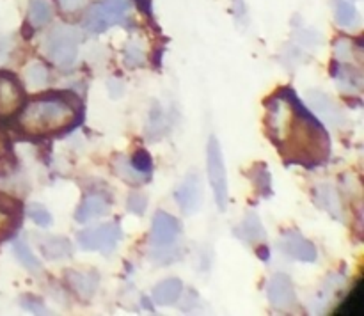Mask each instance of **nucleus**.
<instances>
[{
  "instance_id": "obj_4",
  "label": "nucleus",
  "mask_w": 364,
  "mask_h": 316,
  "mask_svg": "<svg viewBox=\"0 0 364 316\" xmlns=\"http://www.w3.org/2000/svg\"><path fill=\"white\" fill-rule=\"evenodd\" d=\"M130 9V0H100L85 14L84 27L92 34H102L112 25L121 23Z\"/></svg>"
},
{
  "instance_id": "obj_2",
  "label": "nucleus",
  "mask_w": 364,
  "mask_h": 316,
  "mask_svg": "<svg viewBox=\"0 0 364 316\" xmlns=\"http://www.w3.org/2000/svg\"><path fill=\"white\" fill-rule=\"evenodd\" d=\"M77 107L70 98L46 94L32 99L20 114V128L31 137H48L70 128L77 121Z\"/></svg>"
},
{
  "instance_id": "obj_21",
  "label": "nucleus",
  "mask_w": 364,
  "mask_h": 316,
  "mask_svg": "<svg viewBox=\"0 0 364 316\" xmlns=\"http://www.w3.org/2000/svg\"><path fill=\"white\" fill-rule=\"evenodd\" d=\"M334 57L336 60H340L341 64H352V66L361 67V59H363V50L361 46L355 45L352 39L340 38L334 43Z\"/></svg>"
},
{
  "instance_id": "obj_29",
  "label": "nucleus",
  "mask_w": 364,
  "mask_h": 316,
  "mask_svg": "<svg viewBox=\"0 0 364 316\" xmlns=\"http://www.w3.org/2000/svg\"><path fill=\"white\" fill-rule=\"evenodd\" d=\"M27 215L31 217L32 222H36L41 227H48L50 224H52V215H50V212L43 205H38V202L28 206Z\"/></svg>"
},
{
  "instance_id": "obj_23",
  "label": "nucleus",
  "mask_w": 364,
  "mask_h": 316,
  "mask_svg": "<svg viewBox=\"0 0 364 316\" xmlns=\"http://www.w3.org/2000/svg\"><path fill=\"white\" fill-rule=\"evenodd\" d=\"M13 251H14V254H16L18 261H20L21 265L28 270V272H32V273L43 272L41 263H39V259L36 258V254L32 252V249L28 247V244L23 240V238H18V240L13 241Z\"/></svg>"
},
{
  "instance_id": "obj_9",
  "label": "nucleus",
  "mask_w": 364,
  "mask_h": 316,
  "mask_svg": "<svg viewBox=\"0 0 364 316\" xmlns=\"http://www.w3.org/2000/svg\"><path fill=\"white\" fill-rule=\"evenodd\" d=\"M176 202L185 215H194L199 212L203 202V188L198 173H191L176 190Z\"/></svg>"
},
{
  "instance_id": "obj_30",
  "label": "nucleus",
  "mask_w": 364,
  "mask_h": 316,
  "mask_svg": "<svg viewBox=\"0 0 364 316\" xmlns=\"http://www.w3.org/2000/svg\"><path fill=\"white\" fill-rule=\"evenodd\" d=\"M127 209L134 215H144L146 209H148V197L141 192H132L128 195V201H127Z\"/></svg>"
},
{
  "instance_id": "obj_3",
  "label": "nucleus",
  "mask_w": 364,
  "mask_h": 316,
  "mask_svg": "<svg viewBox=\"0 0 364 316\" xmlns=\"http://www.w3.org/2000/svg\"><path fill=\"white\" fill-rule=\"evenodd\" d=\"M78 41L80 34L70 25H57L45 39V53L55 66H73L78 57Z\"/></svg>"
},
{
  "instance_id": "obj_33",
  "label": "nucleus",
  "mask_w": 364,
  "mask_h": 316,
  "mask_svg": "<svg viewBox=\"0 0 364 316\" xmlns=\"http://www.w3.org/2000/svg\"><path fill=\"white\" fill-rule=\"evenodd\" d=\"M57 2L64 13H77L82 7H85L87 0H57Z\"/></svg>"
},
{
  "instance_id": "obj_25",
  "label": "nucleus",
  "mask_w": 364,
  "mask_h": 316,
  "mask_svg": "<svg viewBox=\"0 0 364 316\" xmlns=\"http://www.w3.org/2000/svg\"><path fill=\"white\" fill-rule=\"evenodd\" d=\"M336 21L343 28H358L361 25V16L354 4L340 0L336 6Z\"/></svg>"
},
{
  "instance_id": "obj_26",
  "label": "nucleus",
  "mask_w": 364,
  "mask_h": 316,
  "mask_svg": "<svg viewBox=\"0 0 364 316\" xmlns=\"http://www.w3.org/2000/svg\"><path fill=\"white\" fill-rule=\"evenodd\" d=\"M251 180L252 183H255V187L258 188L259 194H270V174L269 170H267V165L258 163V165L255 167V170H252Z\"/></svg>"
},
{
  "instance_id": "obj_18",
  "label": "nucleus",
  "mask_w": 364,
  "mask_h": 316,
  "mask_svg": "<svg viewBox=\"0 0 364 316\" xmlns=\"http://www.w3.org/2000/svg\"><path fill=\"white\" fill-rule=\"evenodd\" d=\"M334 78H336L338 85L341 91L345 92H359L363 89V77L361 67L358 66H334Z\"/></svg>"
},
{
  "instance_id": "obj_6",
  "label": "nucleus",
  "mask_w": 364,
  "mask_h": 316,
  "mask_svg": "<svg viewBox=\"0 0 364 316\" xmlns=\"http://www.w3.org/2000/svg\"><path fill=\"white\" fill-rule=\"evenodd\" d=\"M123 238L119 224L107 222L102 226L87 227L84 231H78L77 241L84 251H96L102 254H110L117 247L119 240Z\"/></svg>"
},
{
  "instance_id": "obj_12",
  "label": "nucleus",
  "mask_w": 364,
  "mask_h": 316,
  "mask_svg": "<svg viewBox=\"0 0 364 316\" xmlns=\"http://www.w3.org/2000/svg\"><path fill=\"white\" fill-rule=\"evenodd\" d=\"M267 297L272 307L290 309L295 304V290L290 277L284 273H276L267 284Z\"/></svg>"
},
{
  "instance_id": "obj_5",
  "label": "nucleus",
  "mask_w": 364,
  "mask_h": 316,
  "mask_svg": "<svg viewBox=\"0 0 364 316\" xmlns=\"http://www.w3.org/2000/svg\"><path fill=\"white\" fill-rule=\"evenodd\" d=\"M206 170H208V180L213 188V197H215L219 212L228 209V178L226 167H224L223 151L220 144L215 137H210L206 146Z\"/></svg>"
},
{
  "instance_id": "obj_17",
  "label": "nucleus",
  "mask_w": 364,
  "mask_h": 316,
  "mask_svg": "<svg viewBox=\"0 0 364 316\" xmlns=\"http://www.w3.org/2000/svg\"><path fill=\"white\" fill-rule=\"evenodd\" d=\"M39 251L46 259H64L73 254V247L68 238L63 236H45L39 241Z\"/></svg>"
},
{
  "instance_id": "obj_20",
  "label": "nucleus",
  "mask_w": 364,
  "mask_h": 316,
  "mask_svg": "<svg viewBox=\"0 0 364 316\" xmlns=\"http://www.w3.org/2000/svg\"><path fill=\"white\" fill-rule=\"evenodd\" d=\"M237 234L240 236V240L249 241V244H258V241H263L267 238V231L263 227L262 220L256 215L255 212L247 213L244 219V222L240 224V227L237 229Z\"/></svg>"
},
{
  "instance_id": "obj_31",
  "label": "nucleus",
  "mask_w": 364,
  "mask_h": 316,
  "mask_svg": "<svg viewBox=\"0 0 364 316\" xmlns=\"http://www.w3.org/2000/svg\"><path fill=\"white\" fill-rule=\"evenodd\" d=\"M130 162L132 165H134L137 170H141V173L151 174L153 160L151 156H149V153H146L144 149H137V151L134 153V156H132Z\"/></svg>"
},
{
  "instance_id": "obj_7",
  "label": "nucleus",
  "mask_w": 364,
  "mask_h": 316,
  "mask_svg": "<svg viewBox=\"0 0 364 316\" xmlns=\"http://www.w3.org/2000/svg\"><path fill=\"white\" fill-rule=\"evenodd\" d=\"M277 247L284 256L295 259V261L315 263L316 258H318V252H316L313 241H309L308 238H304L299 231L294 229L283 233V236L277 241Z\"/></svg>"
},
{
  "instance_id": "obj_22",
  "label": "nucleus",
  "mask_w": 364,
  "mask_h": 316,
  "mask_svg": "<svg viewBox=\"0 0 364 316\" xmlns=\"http://www.w3.org/2000/svg\"><path fill=\"white\" fill-rule=\"evenodd\" d=\"M53 16V7L50 0H31L28 2V23L32 27H43Z\"/></svg>"
},
{
  "instance_id": "obj_32",
  "label": "nucleus",
  "mask_w": 364,
  "mask_h": 316,
  "mask_svg": "<svg viewBox=\"0 0 364 316\" xmlns=\"http://www.w3.org/2000/svg\"><path fill=\"white\" fill-rule=\"evenodd\" d=\"M21 305H23L27 311L34 312V315H46V312H48L45 304H43L38 297H32V295H25V297L21 298Z\"/></svg>"
},
{
  "instance_id": "obj_15",
  "label": "nucleus",
  "mask_w": 364,
  "mask_h": 316,
  "mask_svg": "<svg viewBox=\"0 0 364 316\" xmlns=\"http://www.w3.org/2000/svg\"><path fill=\"white\" fill-rule=\"evenodd\" d=\"M315 202L318 208L326 209L331 217L343 222V206H341L340 195L333 185H318L315 188Z\"/></svg>"
},
{
  "instance_id": "obj_10",
  "label": "nucleus",
  "mask_w": 364,
  "mask_h": 316,
  "mask_svg": "<svg viewBox=\"0 0 364 316\" xmlns=\"http://www.w3.org/2000/svg\"><path fill=\"white\" fill-rule=\"evenodd\" d=\"M23 89L13 75L0 73V116H11L23 105Z\"/></svg>"
},
{
  "instance_id": "obj_19",
  "label": "nucleus",
  "mask_w": 364,
  "mask_h": 316,
  "mask_svg": "<svg viewBox=\"0 0 364 316\" xmlns=\"http://www.w3.org/2000/svg\"><path fill=\"white\" fill-rule=\"evenodd\" d=\"M112 167L116 176L128 185H144L149 180V174H144L135 169L130 160L123 155H117L112 160Z\"/></svg>"
},
{
  "instance_id": "obj_13",
  "label": "nucleus",
  "mask_w": 364,
  "mask_h": 316,
  "mask_svg": "<svg viewBox=\"0 0 364 316\" xmlns=\"http://www.w3.org/2000/svg\"><path fill=\"white\" fill-rule=\"evenodd\" d=\"M66 280L71 290L82 298H91L96 293L100 284V276L95 270L89 272H78V270H68Z\"/></svg>"
},
{
  "instance_id": "obj_34",
  "label": "nucleus",
  "mask_w": 364,
  "mask_h": 316,
  "mask_svg": "<svg viewBox=\"0 0 364 316\" xmlns=\"http://www.w3.org/2000/svg\"><path fill=\"white\" fill-rule=\"evenodd\" d=\"M135 2L139 4V7H141L144 13H149V11H151V7H149V0H135Z\"/></svg>"
},
{
  "instance_id": "obj_35",
  "label": "nucleus",
  "mask_w": 364,
  "mask_h": 316,
  "mask_svg": "<svg viewBox=\"0 0 364 316\" xmlns=\"http://www.w3.org/2000/svg\"><path fill=\"white\" fill-rule=\"evenodd\" d=\"M142 304H144L146 305V307H148V311H151V305H149V300H148V298H142Z\"/></svg>"
},
{
  "instance_id": "obj_8",
  "label": "nucleus",
  "mask_w": 364,
  "mask_h": 316,
  "mask_svg": "<svg viewBox=\"0 0 364 316\" xmlns=\"http://www.w3.org/2000/svg\"><path fill=\"white\" fill-rule=\"evenodd\" d=\"M181 233L176 217L166 212H156L151 224V244L155 247H171Z\"/></svg>"
},
{
  "instance_id": "obj_24",
  "label": "nucleus",
  "mask_w": 364,
  "mask_h": 316,
  "mask_svg": "<svg viewBox=\"0 0 364 316\" xmlns=\"http://www.w3.org/2000/svg\"><path fill=\"white\" fill-rule=\"evenodd\" d=\"M25 84L31 89H41L48 84V67L41 60H32L23 71Z\"/></svg>"
},
{
  "instance_id": "obj_27",
  "label": "nucleus",
  "mask_w": 364,
  "mask_h": 316,
  "mask_svg": "<svg viewBox=\"0 0 364 316\" xmlns=\"http://www.w3.org/2000/svg\"><path fill=\"white\" fill-rule=\"evenodd\" d=\"M21 212H23V209H21V205L18 199L0 192V213H2V215L11 217V219L14 220H20Z\"/></svg>"
},
{
  "instance_id": "obj_11",
  "label": "nucleus",
  "mask_w": 364,
  "mask_h": 316,
  "mask_svg": "<svg viewBox=\"0 0 364 316\" xmlns=\"http://www.w3.org/2000/svg\"><path fill=\"white\" fill-rule=\"evenodd\" d=\"M308 103L327 124H333V126H343L347 123V117H345L343 110L334 103L333 98L326 94V92L320 91H309L308 92Z\"/></svg>"
},
{
  "instance_id": "obj_14",
  "label": "nucleus",
  "mask_w": 364,
  "mask_h": 316,
  "mask_svg": "<svg viewBox=\"0 0 364 316\" xmlns=\"http://www.w3.org/2000/svg\"><path fill=\"white\" fill-rule=\"evenodd\" d=\"M109 202H107L102 195L89 194L85 195L84 201L78 205L77 212H75V219H77V222L85 224L89 222V220H95L107 215V213H109Z\"/></svg>"
},
{
  "instance_id": "obj_1",
  "label": "nucleus",
  "mask_w": 364,
  "mask_h": 316,
  "mask_svg": "<svg viewBox=\"0 0 364 316\" xmlns=\"http://www.w3.org/2000/svg\"><path fill=\"white\" fill-rule=\"evenodd\" d=\"M267 135L288 163L320 165L331 151L329 135L291 89H281L267 99Z\"/></svg>"
},
{
  "instance_id": "obj_28",
  "label": "nucleus",
  "mask_w": 364,
  "mask_h": 316,
  "mask_svg": "<svg viewBox=\"0 0 364 316\" xmlns=\"http://www.w3.org/2000/svg\"><path fill=\"white\" fill-rule=\"evenodd\" d=\"M144 60H146L144 50H142L137 43H130V45L127 46V50H124V64L134 70V67L142 66Z\"/></svg>"
},
{
  "instance_id": "obj_16",
  "label": "nucleus",
  "mask_w": 364,
  "mask_h": 316,
  "mask_svg": "<svg viewBox=\"0 0 364 316\" xmlns=\"http://www.w3.org/2000/svg\"><path fill=\"white\" fill-rule=\"evenodd\" d=\"M181 291H183V283L173 277V279H166L156 284L153 288L151 297L159 305H173L180 300Z\"/></svg>"
}]
</instances>
